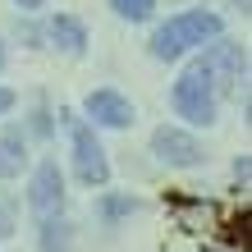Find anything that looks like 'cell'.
Returning a JSON list of instances; mask_svg holds the SVG:
<instances>
[{"mask_svg":"<svg viewBox=\"0 0 252 252\" xmlns=\"http://www.w3.org/2000/svg\"><path fill=\"white\" fill-rule=\"evenodd\" d=\"M41 41L55 51L73 55V60H83L87 55V23L78 19V14H51L46 28H41Z\"/></svg>","mask_w":252,"mask_h":252,"instance_id":"52a82bcc","label":"cell"},{"mask_svg":"<svg viewBox=\"0 0 252 252\" xmlns=\"http://www.w3.org/2000/svg\"><path fill=\"white\" fill-rule=\"evenodd\" d=\"M83 115L92 128H133L138 120V110H133V101L120 92V87H92V92L83 96Z\"/></svg>","mask_w":252,"mask_h":252,"instance_id":"5b68a950","label":"cell"},{"mask_svg":"<svg viewBox=\"0 0 252 252\" xmlns=\"http://www.w3.org/2000/svg\"><path fill=\"white\" fill-rule=\"evenodd\" d=\"M110 9H115V19H124V23H147L156 14V0H110Z\"/></svg>","mask_w":252,"mask_h":252,"instance_id":"8fae6325","label":"cell"},{"mask_svg":"<svg viewBox=\"0 0 252 252\" xmlns=\"http://www.w3.org/2000/svg\"><path fill=\"white\" fill-rule=\"evenodd\" d=\"M64 202H69L64 170H60L55 156H46L32 174H28V211L32 216H51V211H64Z\"/></svg>","mask_w":252,"mask_h":252,"instance_id":"8992f818","label":"cell"},{"mask_svg":"<svg viewBox=\"0 0 252 252\" xmlns=\"http://www.w3.org/2000/svg\"><path fill=\"white\" fill-rule=\"evenodd\" d=\"M5 64H9V51H5V41H0V73H5Z\"/></svg>","mask_w":252,"mask_h":252,"instance_id":"2e32d148","label":"cell"},{"mask_svg":"<svg viewBox=\"0 0 252 252\" xmlns=\"http://www.w3.org/2000/svg\"><path fill=\"white\" fill-rule=\"evenodd\" d=\"M14 225H19V216H14V202H9V197H0V243L14 234Z\"/></svg>","mask_w":252,"mask_h":252,"instance_id":"4fadbf2b","label":"cell"},{"mask_svg":"<svg viewBox=\"0 0 252 252\" xmlns=\"http://www.w3.org/2000/svg\"><path fill=\"white\" fill-rule=\"evenodd\" d=\"M211 252H216V248H211Z\"/></svg>","mask_w":252,"mask_h":252,"instance_id":"ac0fdd59","label":"cell"},{"mask_svg":"<svg viewBox=\"0 0 252 252\" xmlns=\"http://www.w3.org/2000/svg\"><path fill=\"white\" fill-rule=\"evenodd\" d=\"M37 248L41 252H73V225L64 211L37 216Z\"/></svg>","mask_w":252,"mask_h":252,"instance_id":"9c48e42d","label":"cell"},{"mask_svg":"<svg viewBox=\"0 0 252 252\" xmlns=\"http://www.w3.org/2000/svg\"><path fill=\"white\" fill-rule=\"evenodd\" d=\"M152 156L170 170H192L206 160V147L188 124H160V128H152Z\"/></svg>","mask_w":252,"mask_h":252,"instance_id":"277c9868","label":"cell"},{"mask_svg":"<svg viewBox=\"0 0 252 252\" xmlns=\"http://www.w3.org/2000/svg\"><path fill=\"white\" fill-rule=\"evenodd\" d=\"M220 32H225V19H220L216 9H184V14H174L170 23H160L152 32V60H160V64L184 60L188 51L206 46V41L220 37Z\"/></svg>","mask_w":252,"mask_h":252,"instance_id":"7a4b0ae2","label":"cell"},{"mask_svg":"<svg viewBox=\"0 0 252 252\" xmlns=\"http://www.w3.org/2000/svg\"><path fill=\"white\" fill-rule=\"evenodd\" d=\"M170 110L179 115L188 128H211L216 124L220 92H216V78H211V69H206L202 51L192 55V60L184 64V73L174 78V87H170Z\"/></svg>","mask_w":252,"mask_h":252,"instance_id":"6da1fadb","label":"cell"},{"mask_svg":"<svg viewBox=\"0 0 252 252\" xmlns=\"http://www.w3.org/2000/svg\"><path fill=\"white\" fill-rule=\"evenodd\" d=\"M234 9H243V14H248V9H252V0H234Z\"/></svg>","mask_w":252,"mask_h":252,"instance_id":"e0dca14e","label":"cell"},{"mask_svg":"<svg viewBox=\"0 0 252 252\" xmlns=\"http://www.w3.org/2000/svg\"><path fill=\"white\" fill-rule=\"evenodd\" d=\"M23 133H28V138H41V142L55 138V115H51L46 101H37V106H32V124H28Z\"/></svg>","mask_w":252,"mask_h":252,"instance_id":"7c38bea8","label":"cell"},{"mask_svg":"<svg viewBox=\"0 0 252 252\" xmlns=\"http://www.w3.org/2000/svg\"><path fill=\"white\" fill-rule=\"evenodd\" d=\"M28 133L19 124H9L5 133H0V184H9V179H23V170H28Z\"/></svg>","mask_w":252,"mask_h":252,"instance_id":"ba28073f","label":"cell"},{"mask_svg":"<svg viewBox=\"0 0 252 252\" xmlns=\"http://www.w3.org/2000/svg\"><path fill=\"white\" fill-rule=\"evenodd\" d=\"M14 5H19V9H41L46 0H14Z\"/></svg>","mask_w":252,"mask_h":252,"instance_id":"9a60e30c","label":"cell"},{"mask_svg":"<svg viewBox=\"0 0 252 252\" xmlns=\"http://www.w3.org/2000/svg\"><path fill=\"white\" fill-rule=\"evenodd\" d=\"M133 211H142V197L138 192H101L96 197V220L101 225H120V220H128Z\"/></svg>","mask_w":252,"mask_h":252,"instance_id":"30bf717a","label":"cell"},{"mask_svg":"<svg viewBox=\"0 0 252 252\" xmlns=\"http://www.w3.org/2000/svg\"><path fill=\"white\" fill-rule=\"evenodd\" d=\"M14 106H19V92H14V87H0V120H5Z\"/></svg>","mask_w":252,"mask_h":252,"instance_id":"5bb4252c","label":"cell"},{"mask_svg":"<svg viewBox=\"0 0 252 252\" xmlns=\"http://www.w3.org/2000/svg\"><path fill=\"white\" fill-rule=\"evenodd\" d=\"M55 120L69 128V152H73V174H78V184L83 188H106L110 184V156H106V147H101L96 128L87 120H78L73 110H60Z\"/></svg>","mask_w":252,"mask_h":252,"instance_id":"3957f363","label":"cell"}]
</instances>
